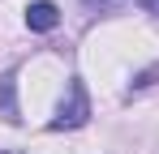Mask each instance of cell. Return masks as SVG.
Instances as JSON below:
<instances>
[{"mask_svg": "<svg viewBox=\"0 0 159 154\" xmlns=\"http://www.w3.org/2000/svg\"><path fill=\"white\" fill-rule=\"evenodd\" d=\"M90 120V99H86V86H82L78 77L69 81V90H65V99H60V107H56L52 116V133H60V128H82Z\"/></svg>", "mask_w": 159, "mask_h": 154, "instance_id": "1", "label": "cell"}, {"mask_svg": "<svg viewBox=\"0 0 159 154\" xmlns=\"http://www.w3.org/2000/svg\"><path fill=\"white\" fill-rule=\"evenodd\" d=\"M26 26L34 34H48V30L60 26V9H56L52 0H34V4H26Z\"/></svg>", "mask_w": 159, "mask_h": 154, "instance_id": "2", "label": "cell"}, {"mask_svg": "<svg viewBox=\"0 0 159 154\" xmlns=\"http://www.w3.org/2000/svg\"><path fill=\"white\" fill-rule=\"evenodd\" d=\"M0 116L9 124L22 120V107H17V69H4L0 73Z\"/></svg>", "mask_w": 159, "mask_h": 154, "instance_id": "3", "label": "cell"}, {"mask_svg": "<svg viewBox=\"0 0 159 154\" xmlns=\"http://www.w3.org/2000/svg\"><path fill=\"white\" fill-rule=\"evenodd\" d=\"M86 4H90V9H99V13H107V9H116L120 0H86Z\"/></svg>", "mask_w": 159, "mask_h": 154, "instance_id": "4", "label": "cell"}, {"mask_svg": "<svg viewBox=\"0 0 159 154\" xmlns=\"http://www.w3.org/2000/svg\"><path fill=\"white\" fill-rule=\"evenodd\" d=\"M138 4H142V9H146L151 17H159V0H138Z\"/></svg>", "mask_w": 159, "mask_h": 154, "instance_id": "5", "label": "cell"}, {"mask_svg": "<svg viewBox=\"0 0 159 154\" xmlns=\"http://www.w3.org/2000/svg\"><path fill=\"white\" fill-rule=\"evenodd\" d=\"M0 154H17V150H0Z\"/></svg>", "mask_w": 159, "mask_h": 154, "instance_id": "6", "label": "cell"}]
</instances>
